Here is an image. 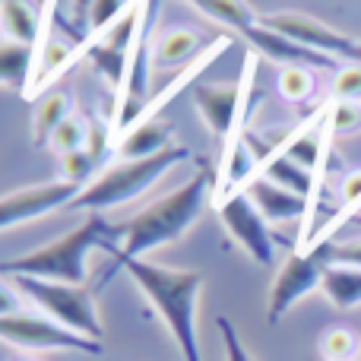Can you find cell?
Returning a JSON list of instances; mask_svg holds the SVG:
<instances>
[{
    "instance_id": "obj_1",
    "label": "cell",
    "mask_w": 361,
    "mask_h": 361,
    "mask_svg": "<svg viewBox=\"0 0 361 361\" xmlns=\"http://www.w3.org/2000/svg\"><path fill=\"white\" fill-rule=\"evenodd\" d=\"M209 193H212L209 171H200L197 178L180 184L178 190L152 200L133 219L118 225L121 238H124V247L114 250L118 267H127L130 260H143V254H149V250L180 241L187 235V228L203 216L206 203H209Z\"/></svg>"
},
{
    "instance_id": "obj_2",
    "label": "cell",
    "mask_w": 361,
    "mask_h": 361,
    "mask_svg": "<svg viewBox=\"0 0 361 361\" xmlns=\"http://www.w3.org/2000/svg\"><path fill=\"white\" fill-rule=\"evenodd\" d=\"M127 273L137 282V288L149 298L156 314L162 317L165 330L178 343L184 361H203L197 336V301L206 276L200 269H171L149 260H130Z\"/></svg>"
},
{
    "instance_id": "obj_3",
    "label": "cell",
    "mask_w": 361,
    "mask_h": 361,
    "mask_svg": "<svg viewBox=\"0 0 361 361\" xmlns=\"http://www.w3.org/2000/svg\"><path fill=\"white\" fill-rule=\"evenodd\" d=\"M111 235H121V228L102 219V212H89L73 231L61 235L57 241L35 247L23 257H10L0 260V276L13 279V276H32V279H51V282H67V286H86V257L95 247H111Z\"/></svg>"
},
{
    "instance_id": "obj_4",
    "label": "cell",
    "mask_w": 361,
    "mask_h": 361,
    "mask_svg": "<svg viewBox=\"0 0 361 361\" xmlns=\"http://www.w3.org/2000/svg\"><path fill=\"white\" fill-rule=\"evenodd\" d=\"M187 159H190L187 146H171V149L159 152V156H149V159L118 162L108 171H102L89 187H82L80 197L70 203V209L105 212V209H114V206H124V203H130V200L143 197L165 171H171L175 165L187 162Z\"/></svg>"
},
{
    "instance_id": "obj_5",
    "label": "cell",
    "mask_w": 361,
    "mask_h": 361,
    "mask_svg": "<svg viewBox=\"0 0 361 361\" xmlns=\"http://www.w3.org/2000/svg\"><path fill=\"white\" fill-rule=\"evenodd\" d=\"M13 288L32 301L44 317L54 324L67 326V330L80 333L86 339L102 343L105 326L99 320V307L95 298L89 295L86 286H67V282H51V279H32V276H13Z\"/></svg>"
},
{
    "instance_id": "obj_6",
    "label": "cell",
    "mask_w": 361,
    "mask_h": 361,
    "mask_svg": "<svg viewBox=\"0 0 361 361\" xmlns=\"http://www.w3.org/2000/svg\"><path fill=\"white\" fill-rule=\"evenodd\" d=\"M0 343L29 352H82V355H102L105 352V345L95 343V339L80 336V333L54 324L51 317L23 311L0 317Z\"/></svg>"
},
{
    "instance_id": "obj_7",
    "label": "cell",
    "mask_w": 361,
    "mask_h": 361,
    "mask_svg": "<svg viewBox=\"0 0 361 361\" xmlns=\"http://www.w3.org/2000/svg\"><path fill=\"white\" fill-rule=\"evenodd\" d=\"M254 76H257V63L250 57L247 67H244V76L238 82H197L193 86V105L203 114L206 127H209V133L219 143L235 140V127L241 121L247 92L254 89Z\"/></svg>"
},
{
    "instance_id": "obj_8",
    "label": "cell",
    "mask_w": 361,
    "mask_h": 361,
    "mask_svg": "<svg viewBox=\"0 0 361 361\" xmlns=\"http://www.w3.org/2000/svg\"><path fill=\"white\" fill-rule=\"evenodd\" d=\"M324 269H326V260H324V254H320V247L288 254L286 263L279 267V273H276L273 286H269V295H267L269 324L276 326L301 298H307L314 288H320Z\"/></svg>"
},
{
    "instance_id": "obj_9",
    "label": "cell",
    "mask_w": 361,
    "mask_h": 361,
    "mask_svg": "<svg viewBox=\"0 0 361 361\" xmlns=\"http://www.w3.org/2000/svg\"><path fill=\"white\" fill-rule=\"evenodd\" d=\"M219 219L228 228V235L238 241V247L260 267H273L276 260V244L269 235V222L260 216L250 197L244 190L231 193V197L219 200Z\"/></svg>"
},
{
    "instance_id": "obj_10",
    "label": "cell",
    "mask_w": 361,
    "mask_h": 361,
    "mask_svg": "<svg viewBox=\"0 0 361 361\" xmlns=\"http://www.w3.org/2000/svg\"><path fill=\"white\" fill-rule=\"evenodd\" d=\"M263 25H269L273 32H279V35L292 38V42L305 44V48H311V51H320V54H326V57H336V61L355 63V57H358L361 42L343 35V32H336L333 25L320 23V19L307 16V13L282 10V13H273V16L263 19Z\"/></svg>"
},
{
    "instance_id": "obj_11",
    "label": "cell",
    "mask_w": 361,
    "mask_h": 361,
    "mask_svg": "<svg viewBox=\"0 0 361 361\" xmlns=\"http://www.w3.org/2000/svg\"><path fill=\"white\" fill-rule=\"evenodd\" d=\"M82 187L67 184V180H48V184H32L23 187V190H13L0 197V231L13 228V225H25L35 222V219L48 216L54 209H63L70 206L76 197H80Z\"/></svg>"
},
{
    "instance_id": "obj_12",
    "label": "cell",
    "mask_w": 361,
    "mask_h": 361,
    "mask_svg": "<svg viewBox=\"0 0 361 361\" xmlns=\"http://www.w3.org/2000/svg\"><path fill=\"white\" fill-rule=\"evenodd\" d=\"M244 38H247L263 57L282 63V67H288V63H301V67H311V70L336 67V57H326V54H320V51H311V48H305V44L292 42V38L279 35V32H273L269 25H263V19L254 29L244 32Z\"/></svg>"
},
{
    "instance_id": "obj_13",
    "label": "cell",
    "mask_w": 361,
    "mask_h": 361,
    "mask_svg": "<svg viewBox=\"0 0 361 361\" xmlns=\"http://www.w3.org/2000/svg\"><path fill=\"white\" fill-rule=\"evenodd\" d=\"M80 42H63L61 35H48L35 48V73L25 89V99H42L44 89L54 80H61L76 61H80Z\"/></svg>"
},
{
    "instance_id": "obj_14",
    "label": "cell",
    "mask_w": 361,
    "mask_h": 361,
    "mask_svg": "<svg viewBox=\"0 0 361 361\" xmlns=\"http://www.w3.org/2000/svg\"><path fill=\"white\" fill-rule=\"evenodd\" d=\"M244 193L250 197V203L260 209V216L267 222H295V219H305L311 212V200L298 197V193L286 190V187L273 184V180L257 175L244 187Z\"/></svg>"
},
{
    "instance_id": "obj_15",
    "label": "cell",
    "mask_w": 361,
    "mask_h": 361,
    "mask_svg": "<svg viewBox=\"0 0 361 361\" xmlns=\"http://www.w3.org/2000/svg\"><path fill=\"white\" fill-rule=\"evenodd\" d=\"M203 35L197 29H187V25H175V29H165L162 35L152 44V63L159 70H175L187 67L190 61H197L200 51H203Z\"/></svg>"
},
{
    "instance_id": "obj_16",
    "label": "cell",
    "mask_w": 361,
    "mask_h": 361,
    "mask_svg": "<svg viewBox=\"0 0 361 361\" xmlns=\"http://www.w3.org/2000/svg\"><path fill=\"white\" fill-rule=\"evenodd\" d=\"M42 29H44V16L35 0H4V6H0V32L10 42L38 48Z\"/></svg>"
},
{
    "instance_id": "obj_17",
    "label": "cell",
    "mask_w": 361,
    "mask_h": 361,
    "mask_svg": "<svg viewBox=\"0 0 361 361\" xmlns=\"http://www.w3.org/2000/svg\"><path fill=\"white\" fill-rule=\"evenodd\" d=\"M171 137H175V130H171L169 124H162L159 118L156 121H140V124H133L130 130L118 140V156L124 159V162L159 156V152L171 149Z\"/></svg>"
},
{
    "instance_id": "obj_18",
    "label": "cell",
    "mask_w": 361,
    "mask_h": 361,
    "mask_svg": "<svg viewBox=\"0 0 361 361\" xmlns=\"http://www.w3.org/2000/svg\"><path fill=\"white\" fill-rule=\"evenodd\" d=\"M257 165L260 159L254 156V149L247 146L244 137H235L225 143V156H222V169H219V193L231 197V193L241 190V184L247 187L257 175Z\"/></svg>"
},
{
    "instance_id": "obj_19",
    "label": "cell",
    "mask_w": 361,
    "mask_h": 361,
    "mask_svg": "<svg viewBox=\"0 0 361 361\" xmlns=\"http://www.w3.org/2000/svg\"><path fill=\"white\" fill-rule=\"evenodd\" d=\"M70 114H73V99H70V92L54 89V92L42 95L35 105V114H32V146H35V149L51 146L54 130L70 118Z\"/></svg>"
},
{
    "instance_id": "obj_20",
    "label": "cell",
    "mask_w": 361,
    "mask_h": 361,
    "mask_svg": "<svg viewBox=\"0 0 361 361\" xmlns=\"http://www.w3.org/2000/svg\"><path fill=\"white\" fill-rule=\"evenodd\" d=\"M320 292L326 295V301L336 311H352V307L361 305V269L326 263L324 279H320Z\"/></svg>"
},
{
    "instance_id": "obj_21",
    "label": "cell",
    "mask_w": 361,
    "mask_h": 361,
    "mask_svg": "<svg viewBox=\"0 0 361 361\" xmlns=\"http://www.w3.org/2000/svg\"><path fill=\"white\" fill-rule=\"evenodd\" d=\"M35 73V48L19 42H0V86L25 95Z\"/></svg>"
},
{
    "instance_id": "obj_22",
    "label": "cell",
    "mask_w": 361,
    "mask_h": 361,
    "mask_svg": "<svg viewBox=\"0 0 361 361\" xmlns=\"http://www.w3.org/2000/svg\"><path fill=\"white\" fill-rule=\"evenodd\" d=\"M260 178L273 180V184L286 187V190L298 193V197H314V187H317V175L307 169H301L298 162H292L288 156H282V152H276L273 159H267V162L260 165Z\"/></svg>"
},
{
    "instance_id": "obj_23",
    "label": "cell",
    "mask_w": 361,
    "mask_h": 361,
    "mask_svg": "<svg viewBox=\"0 0 361 361\" xmlns=\"http://www.w3.org/2000/svg\"><path fill=\"white\" fill-rule=\"evenodd\" d=\"M190 4L197 6L203 16L216 19V23H222L225 29H235V32H241V35L260 23L254 6H250L247 0H190Z\"/></svg>"
},
{
    "instance_id": "obj_24",
    "label": "cell",
    "mask_w": 361,
    "mask_h": 361,
    "mask_svg": "<svg viewBox=\"0 0 361 361\" xmlns=\"http://www.w3.org/2000/svg\"><path fill=\"white\" fill-rule=\"evenodd\" d=\"M276 89H279V95L286 102L301 105V102H307L314 95V89H317V76H314L311 67L288 63V67H279V73H276Z\"/></svg>"
},
{
    "instance_id": "obj_25",
    "label": "cell",
    "mask_w": 361,
    "mask_h": 361,
    "mask_svg": "<svg viewBox=\"0 0 361 361\" xmlns=\"http://www.w3.org/2000/svg\"><path fill=\"white\" fill-rule=\"evenodd\" d=\"M89 127H92V124H89V121H82L80 114H70V118L54 130L48 149H54L57 156H70V152L86 149V146H89Z\"/></svg>"
},
{
    "instance_id": "obj_26",
    "label": "cell",
    "mask_w": 361,
    "mask_h": 361,
    "mask_svg": "<svg viewBox=\"0 0 361 361\" xmlns=\"http://www.w3.org/2000/svg\"><path fill=\"white\" fill-rule=\"evenodd\" d=\"M317 349L324 361H352L358 355V336L349 326H330V330H324Z\"/></svg>"
},
{
    "instance_id": "obj_27",
    "label": "cell",
    "mask_w": 361,
    "mask_h": 361,
    "mask_svg": "<svg viewBox=\"0 0 361 361\" xmlns=\"http://www.w3.org/2000/svg\"><path fill=\"white\" fill-rule=\"evenodd\" d=\"M99 159L92 156L89 149H80V152H70V156H61V180L67 184H76V187H89L99 171Z\"/></svg>"
},
{
    "instance_id": "obj_28",
    "label": "cell",
    "mask_w": 361,
    "mask_h": 361,
    "mask_svg": "<svg viewBox=\"0 0 361 361\" xmlns=\"http://www.w3.org/2000/svg\"><path fill=\"white\" fill-rule=\"evenodd\" d=\"M330 137H349L361 130V102H333L326 111Z\"/></svg>"
},
{
    "instance_id": "obj_29",
    "label": "cell",
    "mask_w": 361,
    "mask_h": 361,
    "mask_svg": "<svg viewBox=\"0 0 361 361\" xmlns=\"http://www.w3.org/2000/svg\"><path fill=\"white\" fill-rule=\"evenodd\" d=\"M127 6H130V0H92L89 23H86L89 32H92V35H99V32L111 29V25L127 13Z\"/></svg>"
},
{
    "instance_id": "obj_30",
    "label": "cell",
    "mask_w": 361,
    "mask_h": 361,
    "mask_svg": "<svg viewBox=\"0 0 361 361\" xmlns=\"http://www.w3.org/2000/svg\"><path fill=\"white\" fill-rule=\"evenodd\" d=\"M333 102H361V63H345L333 80Z\"/></svg>"
},
{
    "instance_id": "obj_31",
    "label": "cell",
    "mask_w": 361,
    "mask_h": 361,
    "mask_svg": "<svg viewBox=\"0 0 361 361\" xmlns=\"http://www.w3.org/2000/svg\"><path fill=\"white\" fill-rule=\"evenodd\" d=\"M314 247H320L326 263L336 267H355L361 269V241H345V244H333V241H317Z\"/></svg>"
},
{
    "instance_id": "obj_32",
    "label": "cell",
    "mask_w": 361,
    "mask_h": 361,
    "mask_svg": "<svg viewBox=\"0 0 361 361\" xmlns=\"http://www.w3.org/2000/svg\"><path fill=\"white\" fill-rule=\"evenodd\" d=\"M216 330L222 333V355H225V361H254L250 349L241 343V333L235 330V324H231L228 317H219Z\"/></svg>"
},
{
    "instance_id": "obj_33",
    "label": "cell",
    "mask_w": 361,
    "mask_h": 361,
    "mask_svg": "<svg viewBox=\"0 0 361 361\" xmlns=\"http://www.w3.org/2000/svg\"><path fill=\"white\" fill-rule=\"evenodd\" d=\"M339 203H343V219H339V222H345V219H352V212L361 206V169L349 171V175L339 180ZM336 225H333V228H336Z\"/></svg>"
},
{
    "instance_id": "obj_34",
    "label": "cell",
    "mask_w": 361,
    "mask_h": 361,
    "mask_svg": "<svg viewBox=\"0 0 361 361\" xmlns=\"http://www.w3.org/2000/svg\"><path fill=\"white\" fill-rule=\"evenodd\" d=\"M16 311H19V292L13 286H6L4 276H0V317L16 314Z\"/></svg>"
},
{
    "instance_id": "obj_35",
    "label": "cell",
    "mask_w": 361,
    "mask_h": 361,
    "mask_svg": "<svg viewBox=\"0 0 361 361\" xmlns=\"http://www.w3.org/2000/svg\"><path fill=\"white\" fill-rule=\"evenodd\" d=\"M70 10H73V23L86 25L89 23V10H92V0H70Z\"/></svg>"
},
{
    "instance_id": "obj_36",
    "label": "cell",
    "mask_w": 361,
    "mask_h": 361,
    "mask_svg": "<svg viewBox=\"0 0 361 361\" xmlns=\"http://www.w3.org/2000/svg\"><path fill=\"white\" fill-rule=\"evenodd\" d=\"M355 63H361V44H358V57H355Z\"/></svg>"
},
{
    "instance_id": "obj_37",
    "label": "cell",
    "mask_w": 361,
    "mask_h": 361,
    "mask_svg": "<svg viewBox=\"0 0 361 361\" xmlns=\"http://www.w3.org/2000/svg\"><path fill=\"white\" fill-rule=\"evenodd\" d=\"M352 219H355V222H358V225H361V216H352Z\"/></svg>"
},
{
    "instance_id": "obj_38",
    "label": "cell",
    "mask_w": 361,
    "mask_h": 361,
    "mask_svg": "<svg viewBox=\"0 0 361 361\" xmlns=\"http://www.w3.org/2000/svg\"><path fill=\"white\" fill-rule=\"evenodd\" d=\"M13 361H29V358H13Z\"/></svg>"
},
{
    "instance_id": "obj_39",
    "label": "cell",
    "mask_w": 361,
    "mask_h": 361,
    "mask_svg": "<svg viewBox=\"0 0 361 361\" xmlns=\"http://www.w3.org/2000/svg\"><path fill=\"white\" fill-rule=\"evenodd\" d=\"M42 4H48V0H42Z\"/></svg>"
},
{
    "instance_id": "obj_40",
    "label": "cell",
    "mask_w": 361,
    "mask_h": 361,
    "mask_svg": "<svg viewBox=\"0 0 361 361\" xmlns=\"http://www.w3.org/2000/svg\"><path fill=\"white\" fill-rule=\"evenodd\" d=\"M0 6H4V0H0Z\"/></svg>"
}]
</instances>
